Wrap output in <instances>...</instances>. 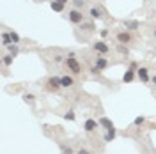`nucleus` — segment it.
<instances>
[{
  "label": "nucleus",
  "instance_id": "obj_1",
  "mask_svg": "<svg viewBox=\"0 0 156 154\" xmlns=\"http://www.w3.org/2000/svg\"><path fill=\"white\" fill-rule=\"evenodd\" d=\"M67 67L75 73V74H78L80 71H82V67H80V64L76 62V59L73 57V55H69V59H67Z\"/></svg>",
  "mask_w": 156,
  "mask_h": 154
},
{
  "label": "nucleus",
  "instance_id": "obj_2",
  "mask_svg": "<svg viewBox=\"0 0 156 154\" xmlns=\"http://www.w3.org/2000/svg\"><path fill=\"white\" fill-rule=\"evenodd\" d=\"M69 20H71L73 23H82V21H83V14H82L78 9H73V11H69Z\"/></svg>",
  "mask_w": 156,
  "mask_h": 154
},
{
  "label": "nucleus",
  "instance_id": "obj_3",
  "mask_svg": "<svg viewBox=\"0 0 156 154\" xmlns=\"http://www.w3.org/2000/svg\"><path fill=\"white\" fill-rule=\"evenodd\" d=\"M48 87H50L52 90H57V89H60V87H62V83H60V78H57V76L50 78V80H48Z\"/></svg>",
  "mask_w": 156,
  "mask_h": 154
},
{
  "label": "nucleus",
  "instance_id": "obj_4",
  "mask_svg": "<svg viewBox=\"0 0 156 154\" xmlns=\"http://www.w3.org/2000/svg\"><path fill=\"white\" fill-rule=\"evenodd\" d=\"M94 50H96V51H99V53H108V46H107L103 41L96 43V44H94Z\"/></svg>",
  "mask_w": 156,
  "mask_h": 154
},
{
  "label": "nucleus",
  "instance_id": "obj_5",
  "mask_svg": "<svg viewBox=\"0 0 156 154\" xmlns=\"http://www.w3.org/2000/svg\"><path fill=\"white\" fill-rule=\"evenodd\" d=\"M98 124H99V122H96V121H92V119L85 121V131H94V129L98 128Z\"/></svg>",
  "mask_w": 156,
  "mask_h": 154
},
{
  "label": "nucleus",
  "instance_id": "obj_6",
  "mask_svg": "<svg viewBox=\"0 0 156 154\" xmlns=\"http://www.w3.org/2000/svg\"><path fill=\"white\" fill-rule=\"evenodd\" d=\"M117 41H119V43H130V41H131V35H130L128 32H121V34L117 35Z\"/></svg>",
  "mask_w": 156,
  "mask_h": 154
},
{
  "label": "nucleus",
  "instance_id": "obj_7",
  "mask_svg": "<svg viewBox=\"0 0 156 154\" xmlns=\"http://www.w3.org/2000/svg\"><path fill=\"white\" fill-rule=\"evenodd\" d=\"M107 66H108V62H107V59H103V57H99V59L96 60V67H98L99 71H101V69H105Z\"/></svg>",
  "mask_w": 156,
  "mask_h": 154
},
{
  "label": "nucleus",
  "instance_id": "obj_8",
  "mask_svg": "<svg viewBox=\"0 0 156 154\" xmlns=\"http://www.w3.org/2000/svg\"><path fill=\"white\" fill-rule=\"evenodd\" d=\"M139 76H140L142 82H147V80H149V73H147V69H146V67H140V69H139Z\"/></svg>",
  "mask_w": 156,
  "mask_h": 154
},
{
  "label": "nucleus",
  "instance_id": "obj_9",
  "mask_svg": "<svg viewBox=\"0 0 156 154\" xmlns=\"http://www.w3.org/2000/svg\"><path fill=\"white\" fill-rule=\"evenodd\" d=\"M60 83H62V87H71L73 85V78L71 76H62L60 78Z\"/></svg>",
  "mask_w": 156,
  "mask_h": 154
},
{
  "label": "nucleus",
  "instance_id": "obj_10",
  "mask_svg": "<svg viewBox=\"0 0 156 154\" xmlns=\"http://www.w3.org/2000/svg\"><path fill=\"white\" fill-rule=\"evenodd\" d=\"M115 138V128H110L108 131H107V135H105V140L107 142H112Z\"/></svg>",
  "mask_w": 156,
  "mask_h": 154
},
{
  "label": "nucleus",
  "instance_id": "obj_11",
  "mask_svg": "<svg viewBox=\"0 0 156 154\" xmlns=\"http://www.w3.org/2000/svg\"><path fill=\"white\" fill-rule=\"evenodd\" d=\"M2 43H4V46H11V43H12V39H11V34H2Z\"/></svg>",
  "mask_w": 156,
  "mask_h": 154
},
{
  "label": "nucleus",
  "instance_id": "obj_12",
  "mask_svg": "<svg viewBox=\"0 0 156 154\" xmlns=\"http://www.w3.org/2000/svg\"><path fill=\"white\" fill-rule=\"evenodd\" d=\"M52 9H53V11H57V12H60V11L64 9V4H59V2H55V0H53V2H52Z\"/></svg>",
  "mask_w": 156,
  "mask_h": 154
},
{
  "label": "nucleus",
  "instance_id": "obj_13",
  "mask_svg": "<svg viewBox=\"0 0 156 154\" xmlns=\"http://www.w3.org/2000/svg\"><path fill=\"white\" fill-rule=\"evenodd\" d=\"M99 124H101V126H105L107 129H110V128H114V124H112V122H110L108 119H105V117H103V119H99Z\"/></svg>",
  "mask_w": 156,
  "mask_h": 154
},
{
  "label": "nucleus",
  "instance_id": "obj_14",
  "mask_svg": "<svg viewBox=\"0 0 156 154\" xmlns=\"http://www.w3.org/2000/svg\"><path fill=\"white\" fill-rule=\"evenodd\" d=\"M133 78H135V73H133V71H126V73H124V78H123V80H124V82H131Z\"/></svg>",
  "mask_w": 156,
  "mask_h": 154
},
{
  "label": "nucleus",
  "instance_id": "obj_15",
  "mask_svg": "<svg viewBox=\"0 0 156 154\" xmlns=\"http://www.w3.org/2000/svg\"><path fill=\"white\" fill-rule=\"evenodd\" d=\"M91 16H92L94 20H96V18H101V11L96 9V7H92V9H91Z\"/></svg>",
  "mask_w": 156,
  "mask_h": 154
},
{
  "label": "nucleus",
  "instance_id": "obj_16",
  "mask_svg": "<svg viewBox=\"0 0 156 154\" xmlns=\"http://www.w3.org/2000/svg\"><path fill=\"white\" fill-rule=\"evenodd\" d=\"M126 27H128L130 30H135V28L139 27V21H126Z\"/></svg>",
  "mask_w": 156,
  "mask_h": 154
},
{
  "label": "nucleus",
  "instance_id": "obj_17",
  "mask_svg": "<svg viewBox=\"0 0 156 154\" xmlns=\"http://www.w3.org/2000/svg\"><path fill=\"white\" fill-rule=\"evenodd\" d=\"M4 64H5V66H11V64H12V55H5V57H4Z\"/></svg>",
  "mask_w": 156,
  "mask_h": 154
},
{
  "label": "nucleus",
  "instance_id": "obj_18",
  "mask_svg": "<svg viewBox=\"0 0 156 154\" xmlns=\"http://www.w3.org/2000/svg\"><path fill=\"white\" fill-rule=\"evenodd\" d=\"M11 39H12V43H20V35L16 32H11Z\"/></svg>",
  "mask_w": 156,
  "mask_h": 154
},
{
  "label": "nucleus",
  "instance_id": "obj_19",
  "mask_svg": "<svg viewBox=\"0 0 156 154\" xmlns=\"http://www.w3.org/2000/svg\"><path fill=\"white\" fill-rule=\"evenodd\" d=\"M75 2V5L76 7H82V5H85V0H73Z\"/></svg>",
  "mask_w": 156,
  "mask_h": 154
},
{
  "label": "nucleus",
  "instance_id": "obj_20",
  "mask_svg": "<svg viewBox=\"0 0 156 154\" xmlns=\"http://www.w3.org/2000/svg\"><path fill=\"white\" fill-rule=\"evenodd\" d=\"M64 117H66L67 121H73V119H75V114H73V112H69V114H66Z\"/></svg>",
  "mask_w": 156,
  "mask_h": 154
},
{
  "label": "nucleus",
  "instance_id": "obj_21",
  "mask_svg": "<svg viewBox=\"0 0 156 154\" xmlns=\"http://www.w3.org/2000/svg\"><path fill=\"white\" fill-rule=\"evenodd\" d=\"M142 122H144V117H137V119H135V124H137V126H140Z\"/></svg>",
  "mask_w": 156,
  "mask_h": 154
},
{
  "label": "nucleus",
  "instance_id": "obj_22",
  "mask_svg": "<svg viewBox=\"0 0 156 154\" xmlns=\"http://www.w3.org/2000/svg\"><path fill=\"white\" fill-rule=\"evenodd\" d=\"M62 154H73V151H71V149H64V153Z\"/></svg>",
  "mask_w": 156,
  "mask_h": 154
},
{
  "label": "nucleus",
  "instance_id": "obj_23",
  "mask_svg": "<svg viewBox=\"0 0 156 154\" xmlns=\"http://www.w3.org/2000/svg\"><path fill=\"white\" fill-rule=\"evenodd\" d=\"M55 2H59V4H66L67 0H55Z\"/></svg>",
  "mask_w": 156,
  "mask_h": 154
},
{
  "label": "nucleus",
  "instance_id": "obj_24",
  "mask_svg": "<svg viewBox=\"0 0 156 154\" xmlns=\"http://www.w3.org/2000/svg\"><path fill=\"white\" fill-rule=\"evenodd\" d=\"M78 154H87V153H85V151H80V153H78Z\"/></svg>",
  "mask_w": 156,
  "mask_h": 154
},
{
  "label": "nucleus",
  "instance_id": "obj_25",
  "mask_svg": "<svg viewBox=\"0 0 156 154\" xmlns=\"http://www.w3.org/2000/svg\"><path fill=\"white\" fill-rule=\"evenodd\" d=\"M153 83H155V85H156V76H155V78H153Z\"/></svg>",
  "mask_w": 156,
  "mask_h": 154
}]
</instances>
